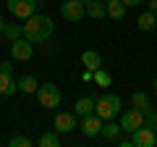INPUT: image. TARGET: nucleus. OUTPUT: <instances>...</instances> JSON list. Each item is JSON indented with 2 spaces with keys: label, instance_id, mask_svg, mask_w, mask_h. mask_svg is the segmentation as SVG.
<instances>
[{
  "label": "nucleus",
  "instance_id": "obj_1",
  "mask_svg": "<svg viewBox=\"0 0 157 147\" xmlns=\"http://www.w3.org/2000/svg\"><path fill=\"white\" fill-rule=\"evenodd\" d=\"M52 32H55V24H52V18L45 16V13H34V16H29L26 21H24V37H26L32 45H39V42L50 40Z\"/></svg>",
  "mask_w": 157,
  "mask_h": 147
},
{
  "label": "nucleus",
  "instance_id": "obj_2",
  "mask_svg": "<svg viewBox=\"0 0 157 147\" xmlns=\"http://www.w3.org/2000/svg\"><path fill=\"white\" fill-rule=\"evenodd\" d=\"M94 113L102 121H113L121 116V97L118 95H100V100H94Z\"/></svg>",
  "mask_w": 157,
  "mask_h": 147
},
{
  "label": "nucleus",
  "instance_id": "obj_3",
  "mask_svg": "<svg viewBox=\"0 0 157 147\" xmlns=\"http://www.w3.org/2000/svg\"><path fill=\"white\" fill-rule=\"evenodd\" d=\"M37 100L42 108H60L63 102V92L58 89V84H52V81H47V84H39L37 89Z\"/></svg>",
  "mask_w": 157,
  "mask_h": 147
},
{
  "label": "nucleus",
  "instance_id": "obj_4",
  "mask_svg": "<svg viewBox=\"0 0 157 147\" xmlns=\"http://www.w3.org/2000/svg\"><path fill=\"white\" fill-rule=\"evenodd\" d=\"M37 0H6V8L11 11L13 18H21V21H26L29 16H34L37 13Z\"/></svg>",
  "mask_w": 157,
  "mask_h": 147
},
{
  "label": "nucleus",
  "instance_id": "obj_5",
  "mask_svg": "<svg viewBox=\"0 0 157 147\" xmlns=\"http://www.w3.org/2000/svg\"><path fill=\"white\" fill-rule=\"evenodd\" d=\"M139 126H144V113H141L139 108L131 105L128 110H123V113H121V131H126V134H134Z\"/></svg>",
  "mask_w": 157,
  "mask_h": 147
},
{
  "label": "nucleus",
  "instance_id": "obj_6",
  "mask_svg": "<svg viewBox=\"0 0 157 147\" xmlns=\"http://www.w3.org/2000/svg\"><path fill=\"white\" fill-rule=\"evenodd\" d=\"M60 16L66 18V21H81V18L86 16V8L81 0H66V3H60Z\"/></svg>",
  "mask_w": 157,
  "mask_h": 147
},
{
  "label": "nucleus",
  "instance_id": "obj_7",
  "mask_svg": "<svg viewBox=\"0 0 157 147\" xmlns=\"http://www.w3.org/2000/svg\"><path fill=\"white\" fill-rule=\"evenodd\" d=\"M32 55H34V45L26 40V37H18V40L11 42V58L13 61L26 63V61H32Z\"/></svg>",
  "mask_w": 157,
  "mask_h": 147
},
{
  "label": "nucleus",
  "instance_id": "obj_8",
  "mask_svg": "<svg viewBox=\"0 0 157 147\" xmlns=\"http://www.w3.org/2000/svg\"><path fill=\"white\" fill-rule=\"evenodd\" d=\"M52 126H55L58 134H68V131H76V129H78V116L73 113V110H63V113H58V116H55Z\"/></svg>",
  "mask_w": 157,
  "mask_h": 147
},
{
  "label": "nucleus",
  "instance_id": "obj_9",
  "mask_svg": "<svg viewBox=\"0 0 157 147\" xmlns=\"http://www.w3.org/2000/svg\"><path fill=\"white\" fill-rule=\"evenodd\" d=\"M131 142H134V147H157V134L152 126L144 124L131 134Z\"/></svg>",
  "mask_w": 157,
  "mask_h": 147
},
{
  "label": "nucleus",
  "instance_id": "obj_10",
  "mask_svg": "<svg viewBox=\"0 0 157 147\" xmlns=\"http://www.w3.org/2000/svg\"><path fill=\"white\" fill-rule=\"evenodd\" d=\"M78 129H81V134L84 137H100L102 134V118L97 113H89V116H84L81 118V124H78Z\"/></svg>",
  "mask_w": 157,
  "mask_h": 147
},
{
  "label": "nucleus",
  "instance_id": "obj_11",
  "mask_svg": "<svg viewBox=\"0 0 157 147\" xmlns=\"http://www.w3.org/2000/svg\"><path fill=\"white\" fill-rule=\"evenodd\" d=\"M84 3V8H86V16L89 18H105L107 16V3H100V0H81Z\"/></svg>",
  "mask_w": 157,
  "mask_h": 147
},
{
  "label": "nucleus",
  "instance_id": "obj_12",
  "mask_svg": "<svg viewBox=\"0 0 157 147\" xmlns=\"http://www.w3.org/2000/svg\"><path fill=\"white\" fill-rule=\"evenodd\" d=\"M18 81L13 79V74H0V97H11L16 95Z\"/></svg>",
  "mask_w": 157,
  "mask_h": 147
},
{
  "label": "nucleus",
  "instance_id": "obj_13",
  "mask_svg": "<svg viewBox=\"0 0 157 147\" xmlns=\"http://www.w3.org/2000/svg\"><path fill=\"white\" fill-rule=\"evenodd\" d=\"M81 66L89 68V71H97V68H102V55L97 50H84L81 53Z\"/></svg>",
  "mask_w": 157,
  "mask_h": 147
},
{
  "label": "nucleus",
  "instance_id": "obj_14",
  "mask_svg": "<svg viewBox=\"0 0 157 147\" xmlns=\"http://www.w3.org/2000/svg\"><path fill=\"white\" fill-rule=\"evenodd\" d=\"M73 113H76L78 118L94 113V97H78V100L73 102Z\"/></svg>",
  "mask_w": 157,
  "mask_h": 147
},
{
  "label": "nucleus",
  "instance_id": "obj_15",
  "mask_svg": "<svg viewBox=\"0 0 157 147\" xmlns=\"http://www.w3.org/2000/svg\"><path fill=\"white\" fill-rule=\"evenodd\" d=\"M131 105H134V108H139L141 113H149L152 108H155V105L149 102V95H147V92H141V89L131 95Z\"/></svg>",
  "mask_w": 157,
  "mask_h": 147
},
{
  "label": "nucleus",
  "instance_id": "obj_16",
  "mask_svg": "<svg viewBox=\"0 0 157 147\" xmlns=\"http://www.w3.org/2000/svg\"><path fill=\"white\" fill-rule=\"evenodd\" d=\"M126 11H128V8H126L121 0H107V16H110L113 21H123Z\"/></svg>",
  "mask_w": 157,
  "mask_h": 147
},
{
  "label": "nucleus",
  "instance_id": "obj_17",
  "mask_svg": "<svg viewBox=\"0 0 157 147\" xmlns=\"http://www.w3.org/2000/svg\"><path fill=\"white\" fill-rule=\"evenodd\" d=\"M18 89H21L24 95H34V92L39 89V81H37V76H32V74L21 76V79H18Z\"/></svg>",
  "mask_w": 157,
  "mask_h": 147
},
{
  "label": "nucleus",
  "instance_id": "obj_18",
  "mask_svg": "<svg viewBox=\"0 0 157 147\" xmlns=\"http://www.w3.org/2000/svg\"><path fill=\"white\" fill-rule=\"evenodd\" d=\"M102 137H105L107 142L118 139V137H121V124H115V118L113 121H102Z\"/></svg>",
  "mask_w": 157,
  "mask_h": 147
},
{
  "label": "nucleus",
  "instance_id": "obj_19",
  "mask_svg": "<svg viewBox=\"0 0 157 147\" xmlns=\"http://www.w3.org/2000/svg\"><path fill=\"white\" fill-rule=\"evenodd\" d=\"M136 26H139L141 32H149V29H155V13H152V11H141L139 18H136Z\"/></svg>",
  "mask_w": 157,
  "mask_h": 147
},
{
  "label": "nucleus",
  "instance_id": "obj_20",
  "mask_svg": "<svg viewBox=\"0 0 157 147\" xmlns=\"http://www.w3.org/2000/svg\"><path fill=\"white\" fill-rule=\"evenodd\" d=\"M3 34L8 37V42L18 40V37H24V24H8V21H6V29H3Z\"/></svg>",
  "mask_w": 157,
  "mask_h": 147
},
{
  "label": "nucleus",
  "instance_id": "obj_21",
  "mask_svg": "<svg viewBox=\"0 0 157 147\" xmlns=\"http://www.w3.org/2000/svg\"><path fill=\"white\" fill-rule=\"evenodd\" d=\"M39 147H58L60 145V137H58V131H45V134L37 139Z\"/></svg>",
  "mask_w": 157,
  "mask_h": 147
},
{
  "label": "nucleus",
  "instance_id": "obj_22",
  "mask_svg": "<svg viewBox=\"0 0 157 147\" xmlns=\"http://www.w3.org/2000/svg\"><path fill=\"white\" fill-rule=\"evenodd\" d=\"M8 145H11V147H32L34 142L29 139V137H24V134H13L11 139H8Z\"/></svg>",
  "mask_w": 157,
  "mask_h": 147
},
{
  "label": "nucleus",
  "instance_id": "obj_23",
  "mask_svg": "<svg viewBox=\"0 0 157 147\" xmlns=\"http://www.w3.org/2000/svg\"><path fill=\"white\" fill-rule=\"evenodd\" d=\"M110 74H107V71H102V68H97V71H94V84L97 87H110Z\"/></svg>",
  "mask_w": 157,
  "mask_h": 147
},
{
  "label": "nucleus",
  "instance_id": "obj_24",
  "mask_svg": "<svg viewBox=\"0 0 157 147\" xmlns=\"http://www.w3.org/2000/svg\"><path fill=\"white\" fill-rule=\"evenodd\" d=\"M144 124H147V126H152V129L157 126V108H152L149 113H144Z\"/></svg>",
  "mask_w": 157,
  "mask_h": 147
},
{
  "label": "nucleus",
  "instance_id": "obj_25",
  "mask_svg": "<svg viewBox=\"0 0 157 147\" xmlns=\"http://www.w3.org/2000/svg\"><path fill=\"white\" fill-rule=\"evenodd\" d=\"M0 74H13V61H0Z\"/></svg>",
  "mask_w": 157,
  "mask_h": 147
},
{
  "label": "nucleus",
  "instance_id": "obj_26",
  "mask_svg": "<svg viewBox=\"0 0 157 147\" xmlns=\"http://www.w3.org/2000/svg\"><path fill=\"white\" fill-rule=\"evenodd\" d=\"M121 3H123L126 8H139L141 3H144V0H121Z\"/></svg>",
  "mask_w": 157,
  "mask_h": 147
},
{
  "label": "nucleus",
  "instance_id": "obj_27",
  "mask_svg": "<svg viewBox=\"0 0 157 147\" xmlns=\"http://www.w3.org/2000/svg\"><path fill=\"white\" fill-rule=\"evenodd\" d=\"M94 79V71H89V68H84V74H81V81H92Z\"/></svg>",
  "mask_w": 157,
  "mask_h": 147
},
{
  "label": "nucleus",
  "instance_id": "obj_28",
  "mask_svg": "<svg viewBox=\"0 0 157 147\" xmlns=\"http://www.w3.org/2000/svg\"><path fill=\"white\" fill-rule=\"evenodd\" d=\"M144 3H147V11L157 13V0H144Z\"/></svg>",
  "mask_w": 157,
  "mask_h": 147
},
{
  "label": "nucleus",
  "instance_id": "obj_29",
  "mask_svg": "<svg viewBox=\"0 0 157 147\" xmlns=\"http://www.w3.org/2000/svg\"><path fill=\"white\" fill-rule=\"evenodd\" d=\"M3 29H6V18L0 16V34H3Z\"/></svg>",
  "mask_w": 157,
  "mask_h": 147
},
{
  "label": "nucleus",
  "instance_id": "obj_30",
  "mask_svg": "<svg viewBox=\"0 0 157 147\" xmlns=\"http://www.w3.org/2000/svg\"><path fill=\"white\" fill-rule=\"evenodd\" d=\"M155 26H157V13H155Z\"/></svg>",
  "mask_w": 157,
  "mask_h": 147
},
{
  "label": "nucleus",
  "instance_id": "obj_31",
  "mask_svg": "<svg viewBox=\"0 0 157 147\" xmlns=\"http://www.w3.org/2000/svg\"><path fill=\"white\" fill-rule=\"evenodd\" d=\"M155 92H157V79H155Z\"/></svg>",
  "mask_w": 157,
  "mask_h": 147
},
{
  "label": "nucleus",
  "instance_id": "obj_32",
  "mask_svg": "<svg viewBox=\"0 0 157 147\" xmlns=\"http://www.w3.org/2000/svg\"><path fill=\"white\" fill-rule=\"evenodd\" d=\"M37 3H47V0H37Z\"/></svg>",
  "mask_w": 157,
  "mask_h": 147
},
{
  "label": "nucleus",
  "instance_id": "obj_33",
  "mask_svg": "<svg viewBox=\"0 0 157 147\" xmlns=\"http://www.w3.org/2000/svg\"><path fill=\"white\" fill-rule=\"evenodd\" d=\"M155 134H157V126H155Z\"/></svg>",
  "mask_w": 157,
  "mask_h": 147
},
{
  "label": "nucleus",
  "instance_id": "obj_34",
  "mask_svg": "<svg viewBox=\"0 0 157 147\" xmlns=\"http://www.w3.org/2000/svg\"><path fill=\"white\" fill-rule=\"evenodd\" d=\"M0 6H3V0H0Z\"/></svg>",
  "mask_w": 157,
  "mask_h": 147
},
{
  "label": "nucleus",
  "instance_id": "obj_35",
  "mask_svg": "<svg viewBox=\"0 0 157 147\" xmlns=\"http://www.w3.org/2000/svg\"><path fill=\"white\" fill-rule=\"evenodd\" d=\"M105 3H107V0H105Z\"/></svg>",
  "mask_w": 157,
  "mask_h": 147
}]
</instances>
